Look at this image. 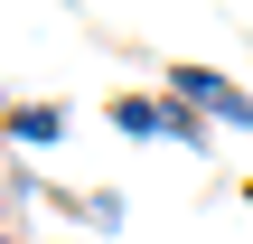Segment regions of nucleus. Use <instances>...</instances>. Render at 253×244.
Masks as SVG:
<instances>
[{
  "label": "nucleus",
  "mask_w": 253,
  "mask_h": 244,
  "mask_svg": "<svg viewBox=\"0 0 253 244\" xmlns=\"http://www.w3.org/2000/svg\"><path fill=\"white\" fill-rule=\"evenodd\" d=\"M113 132H131V141H169V94H113Z\"/></svg>",
  "instance_id": "obj_2"
},
{
  "label": "nucleus",
  "mask_w": 253,
  "mask_h": 244,
  "mask_svg": "<svg viewBox=\"0 0 253 244\" xmlns=\"http://www.w3.org/2000/svg\"><path fill=\"white\" fill-rule=\"evenodd\" d=\"M9 113H19V103H9V94H0V150H9Z\"/></svg>",
  "instance_id": "obj_6"
},
{
  "label": "nucleus",
  "mask_w": 253,
  "mask_h": 244,
  "mask_svg": "<svg viewBox=\"0 0 253 244\" xmlns=\"http://www.w3.org/2000/svg\"><path fill=\"white\" fill-rule=\"evenodd\" d=\"M66 207H75L94 235H113V226H122V197H113V188H84V197H66Z\"/></svg>",
  "instance_id": "obj_5"
},
{
  "label": "nucleus",
  "mask_w": 253,
  "mask_h": 244,
  "mask_svg": "<svg viewBox=\"0 0 253 244\" xmlns=\"http://www.w3.org/2000/svg\"><path fill=\"white\" fill-rule=\"evenodd\" d=\"M244 207H253V188H244Z\"/></svg>",
  "instance_id": "obj_7"
},
{
  "label": "nucleus",
  "mask_w": 253,
  "mask_h": 244,
  "mask_svg": "<svg viewBox=\"0 0 253 244\" xmlns=\"http://www.w3.org/2000/svg\"><path fill=\"white\" fill-rule=\"evenodd\" d=\"M9 141L56 150V141H66V103H19V113H9Z\"/></svg>",
  "instance_id": "obj_3"
},
{
  "label": "nucleus",
  "mask_w": 253,
  "mask_h": 244,
  "mask_svg": "<svg viewBox=\"0 0 253 244\" xmlns=\"http://www.w3.org/2000/svg\"><path fill=\"white\" fill-rule=\"evenodd\" d=\"M169 141L207 160V150H216V122H207V113H188V103H169Z\"/></svg>",
  "instance_id": "obj_4"
},
{
  "label": "nucleus",
  "mask_w": 253,
  "mask_h": 244,
  "mask_svg": "<svg viewBox=\"0 0 253 244\" xmlns=\"http://www.w3.org/2000/svg\"><path fill=\"white\" fill-rule=\"evenodd\" d=\"M160 85H169V103H188V113H207V122H225V132H244V141H253V94L225 75V66H197V56H178Z\"/></svg>",
  "instance_id": "obj_1"
}]
</instances>
